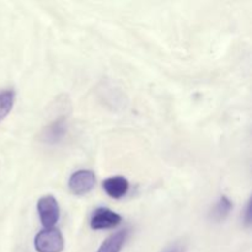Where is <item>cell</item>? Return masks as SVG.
Listing matches in <instances>:
<instances>
[{
	"label": "cell",
	"mask_w": 252,
	"mask_h": 252,
	"mask_svg": "<svg viewBox=\"0 0 252 252\" xmlns=\"http://www.w3.org/2000/svg\"><path fill=\"white\" fill-rule=\"evenodd\" d=\"M34 249L37 252H62L64 249L63 235L58 229H43L34 238Z\"/></svg>",
	"instance_id": "6da1fadb"
},
{
	"label": "cell",
	"mask_w": 252,
	"mask_h": 252,
	"mask_svg": "<svg viewBox=\"0 0 252 252\" xmlns=\"http://www.w3.org/2000/svg\"><path fill=\"white\" fill-rule=\"evenodd\" d=\"M231 211H233V202L226 196H221L217 201V203L212 207L211 212H209V219L214 223H220L228 218Z\"/></svg>",
	"instance_id": "52a82bcc"
},
{
	"label": "cell",
	"mask_w": 252,
	"mask_h": 252,
	"mask_svg": "<svg viewBox=\"0 0 252 252\" xmlns=\"http://www.w3.org/2000/svg\"><path fill=\"white\" fill-rule=\"evenodd\" d=\"M165 252H184V248H182L181 245H174V246H171V248L170 249H167L166 251Z\"/></svg>",
	"instance_id": "8fae6325"
},
{
	"label": "cell",
	"mask_w": 252,
	"mask_h": 252,
	"mask_svg": "<svg viewBox=\"0 0 252 252\" xmlns=\"http://www.w3.org/2000/svg\"><path fill=\"white\" fill-rule=\"evenodd\" d=\"M39 219L44 229L53 228L59 220V206L53 196H43L37 203Z\"/></svg>",
	"instance_id": "7a4b0ae2"
},
{
	"label": "cell",
	"mask_w": 252,
	"mask_h": 252,
	"mask_svg": "<svg viewBox=\"0 0 252 252\" xmlns=\"http://www.w3.org/2000/svg\"><path fill=\"white\" fill-rule=\"evenodd\" d=\"M15 91L2 90L0 91V121L4 120L14 107Z\"/></svg>",
	"instance_id": "9c48e42d"
},
{
	"label": "cell",
	"mask_w": 252,
	"mask_h": 252,
	"mask_svg": "<svg viewBox=\"0 0 252 252\" xmlns=\"http://www.w3.org/2000/svg\"><path fill=\"white\" fill-rule=\"evenodd\" d=\"M128 238V229H122L106 239L97 252H120Z\"/></svg>",
	"instance_id": "ba28073f"
},
{
	"label": "cell",
	"mask_w": 252,
	"mask_h": 252,
	"mask_svg": "<svg viewBox=\"0 0 252 252\" xmlns=\"http://www.w3.org/2000/svg\"><path fill=\"white\" fill-rule=\"evenodd\" d=\"M96 184V176L90 170H79L74 172L68 182L69 189L75 196L88 194Z\"/></svg>",
	"instance_id": "3957f363"
},
{
	"label": "cell",
	"mask_w": 252,
	"mask_h": 252,
	"mask_svg": "<svg viewBox=\"0 0 252 252\" xmlns=\"http://www.w3.org/2000/svg\"><path fill=\"white\" fill-rule=\"evenodd\" d=\"M122 217L108 208H97L90 219V226L94 230H105L120 225Z\"/></svg>",
	"instance_id": "277c9868"
},
{
	"label": "cell",
	"mask_w": 252,
	"mask_h": 252,
	"mask_svg": "<svg viewBox=\"0 0 252 252\" xmlns=\"http://www.w3.org/2000/svg\"><path fill=\"white\" fill-rule=\"evenodd\" d=\"M102 187L111 198L120 199L129 191V182L123 176H112L102 182Z\"/></svg>",
	"instance_id": "5b68a950"
},
{
	"label": "cell",
	"mask_w": 252,
	"mask_h": 252,
	"mask_svg": "<svg viewBox=\"0 0 252 252\" xmlns=\"http://www.w3.org/2000/svg\"><path fill=\"white\" fill-rule=\"evenodd\" d=\"M66 134V121L64 117L52 122L43 132V140L49 144H56Z\"/></svg>",
	"instance_id": "8992f818"
},
{
	"label": "cell",
	"mask_w": 252,
	"mask_h": 252,
	"mask_svg": "<svg viewBox=\"0 0 252 252\" xmlns=\"http://www.w3.org/2000/svg\"><path fill=\"white\" fill-rule=\"evenodd\" d=\"M243 216H244L243 217L244 224H245L246 226H250V221H251V218H250V201H248V203H246L245 211H244Z\"/></svg>",
	"instance_id": "30bf717a"
}]
</instances>
